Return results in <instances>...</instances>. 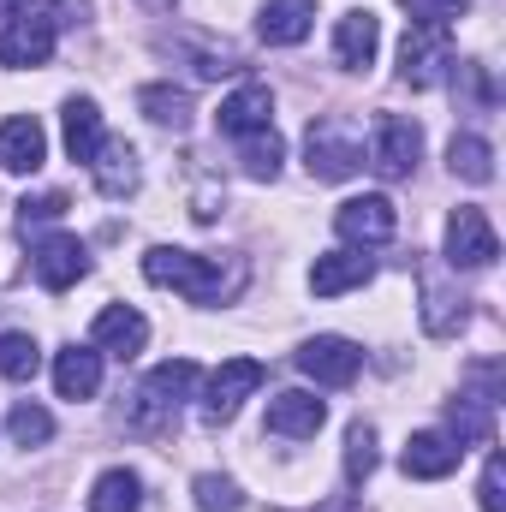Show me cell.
<instances>
[{"label": "cell", "mask_w": 506, "mask_h": 512, "mask_svg": "<svg viewBox=\"0 0 506 512\" xmlns=\"http://www.w3.org/2000/svg\"><path fill=\"white\" fill-rule=\"evenodd\" d=\"M48 161V131L36 114H12L0 120V167L6 173H36Z\"/></svg>", "instance_id": "cell-14"}, {"label": "cell", "mask_w": 506, "mask_h": 512, "mask_svg": "<svg viewBox=\"0 0 506 512\" xmlns=\"http://www.w3.org/2000/svg\"><path fill=\"white\" fill-rule=\"evenodd\" d=\"M137 108H143V120H155V126L167 131H185L191 126V90H173V84H143L137 90Z\"/></svg>", "instance_id": "cell-24"}, {"label": "cell", "mask_w": 506, "mask_h": 512, "mask_svg": "<svg viewBox=\"0 0 506 512\" xmlns=\"http://www.w3.org/2000/svg\"><path fill=\"white\" fill-rule=\"evenodd\" d=\"M173 48L191 60V72H197V78H221V72H239V54H233L227 42H209V36H197V30H179V36H173Z\"/></svg>", "instance_id": "cell-25"}, {"label": "cell", "mask_w": 506, "mask_h": 512, "mask_svg": "<svg viewBox=\"0 0 506 512\" xmlns=\"http://www.w3.org/2000/svg\"><path fill=\"white\" fill-rule=\"evenodd\" d=\"M54 24L48 18H12L6 30H0V66H12V72H24V66H48V54H54Z\"/></svg>", "instance_id": "cell-13"}, {"label": "cell", "mask_w": 506, "mask_h": 512, "mask_svg": "<svg viewBox=\"0 0 506 512\" xmlns=\"http://www.w3.org/2000/svg\"><path fill=\"white\" fill-rule=\"evenodd\" d=\"M405 12H411V24H423V30H447V24H459V18L471 12V0H405Z\"/></svg>", "instance_id": "cell-35"}, {"label": "cell", "mask_w": 506, "mask_h": 512, "mask_svg": "<svg viewBox=\"0 0 506 512\" xmlns=\"http://www.w3.org/2000/svg\"><path fill=\"white\" fill-rule=\"evenodd\" d=\"M60 114H66V155L90 167V161H96V149H102V108H96L90 96H72Z\"/></svg>", "instance_id": "cell-23"}, {"label": "cell", "mask_w": 506, "mask_h": 512, "mask_svg": "<svg viewBox=\"0 0 506 512\" xmlns=\"http://www.w3.org/2000/svg\"><path fill=\"white\" fill-rule=\"evenodd\" d=\"M447 66H453L447 30H423V24H411L405 42H399V78H405L411 90H435V84L447 78Z\"/></svg>", "instance_id": "cell-8"}, {"label": "cell", "mask_w": 506, "mask_h": 512, "mask_svg": "<svg viewBox=\"0 0 506 512\" xmlns=\"http://www.w3.org/2000/svg\"><path fill=\"white\" fill-rule=\"evenodd\" d=\"M370 471H376V429L352 423L346 429V483L358 489V483H370Z\"/></svg>", "instance_id": "cell-32"}, {"label": "cell", "mask_w": 506, "mask_h": 512, "mask_svg": "<svg viewBox=\"0 0 506 512\" xmlns=\"http://www.w3.org/2000/svg\"><path fill=\"white\" fill-rule=\"evenodd\" d=\"M24 6H30V0H0V12H24Z\"/></svg>", "instance_id": "cell-40"}, {"label": "cell", "mask_w": 506, "mask_h": 512, "mask_svg": "<svg viewBox=\"0 0 506 512\" xmlns=\"http://www.w3.org/2000/svg\"><path fill=\"white\" fill-rule=\"evenodd\" d=\"M423 161V126L405 114H381L376 120V143H370V167L381 179H411Z\"/></svg>", "instance_id": "cell-6"}, {"label": "cell", "mask_w": 506, "mask_h": 512, "mask_svg": "<svg viewBox=\"0 0 506 512\" xmlns=\"http://www.w3.org/2000/svg\"><path fill=\"white\" fill-rule=\"evenodd\" d=\"M191 495H197L203 512H239L245 507V489H239L233 477H215V471H203V477L191 483Z\"/></svg>", "instance_id": "cell-33"}, {"label": "cell", "mask_w": 506, "mask_h": 512, "mask_svg": "<svg viewBox=\"0 0 506 512\" xmlns=\"http://www.w3.org/2000/svg\"><path fill=\"white\" fill-rule=\"evenodd\" d=\"M143 340H149V322H143L131 304H108V310L96 316V328H90V346H96V352H114V358H137Z\"/></svg>", "instance_id": "cell-18"}, {"label": "cell", "mask_w": 506, "mask_h": 512, "mask_svg": "<svg viewBox=\"0 0 506 512\" xmlns=\"http://www.w3.org/2000/svg\"><path fill=\"white\" fill-rule=\"evenodd\" d=\"M328 423V405L304 387H286L268 399V435H286V441H310L316 429Z\"/></svg>", "instance_id": "cell-12"}, {"label": "cell", "mask_w": 506, "mask_h": 512, "mask_svg": "<svg viewBox=\"0 0 506 512\" xmlns=\"http://www.w3.org/2000/svg\"><path fill=\"white\" fill-rule=\"evenodd\" d=\"M90 173H96V191H102V197H131V191L143 185L137 149H131L126 137H102V149H96Z\"/></svg>", "instance_id": "cell-17"}, {"label": "cell", "mask_w": 506, "mask_h": 512, "mask_svg": "<svg viewBox=\"0 0 506 512\" xmlns=\"http://www.w3.org/2000/svg\"><path fill=\"white\" fill-rule=\"evenodd\" d=\"M30 268H36V280H42L48 292H66V286H78V280L90 274V251H84L72 233H54V239L36 245Z\"/></svg>", "instance_id": "cell-11"}, {"label": "cell", "mask_w": 506, "mask_h": 512, "mask_svg": "<svg viewBox=\"0 0 506 512\" xmlns=\"http://www.w3.org/2000/svg\"><path fill=\"white\" fill-rule=\"evenodd\" d=\"M304 155H310V173L328 179V185H340V179H352L364 167V143L346 131V120H310Z\"/></svg>", "instance_id": "cell-3"}, {"label": "cell", "mask_w": 506, "mask_h": 512, "mask_svg": "<svg viewBox=\"0 0 506 512\" xmlns=\"http://www.w3.org/2000/svg\"><path fill=\"white\" fill-rule=\"evenodd\" d=\"M334 233H340L346 245L376 251V245H387V239L399 233V215H393V203H387L381 191H370V197H346L340 215H334Z\"/></svg>", "instance_id": "cell-9"}, {"label": "cell", "mask_w": 506, "mask_h": 512, "mask_svg": "<svg viewBox=\"0 0 506 512\" xmlns=\"http://www.w3.org/2000/svg\"><path fill=\"white\" fill-rule=\"evenodd\" d=\"M459 459H465V447H459L447 429H417V435L405 441V453H399L405 477H417V483H441V477H453Z\"/></svg>", "instance_id": "cell-10"}, {"label": "cell", "mask_w": 506, "mask_h": 512, "mask_svg": "<svg viewBox=\"0 0 506 512\" xmlns=\"http://www.w3.org/2000/svg\"><path fill=\"white\" fill-rule=\"evenodd\" d=\"M197 387V364L191 358H173V364H155L149 382L137 387V405H131V429H161L179 417V405L191 399Z\"/></svg>", "instance_id": "cell-2"}, {"label": "cell", "mask_w": 506, "mask_h": 512, "mask_svg": "<svg viewBox=\"0 0 506 512\" xmlns=\"http://www.w3.org/2000/svg\"><path fill=\"white\" fill-rule=\"evenodd\" d=\"M477 501H483V512H506V465H501V453H489L483 483H477Z\"/></svg>", "instance_id": "cell-37"}, {"label": "cell", "mask_w": 506, "mask_h": 512, "mask_svg": "<svg viewBox=\"0 0 506 512\" xmlns=\"http://www.w3.org/2000/svg\"><path fill=\"white\" fill-rule=\"evenodd\" d=\"M447 435L459 447L495 441V393H459V399H447Z\"/></svg>", "instance_id": "cell-21"}, {"label": "cell", "mask_w": 506, "mask_h": 512, "mask_svg": "<svg viewBox=\"0 0 506 512\" xmlns=\"http://www.w3.org/2000/svg\"><path fill=\"white\" fill-rule=\"evenodd\" d=\"M447 167H453L459 179H471V185H489V179H495V149H489L477 131H459V137L447 143Z\"/></svg>", "instance_id": "cell-27"}, {"label": "cell", "mask_w": 506, "mask_h": 512, "mask_svg": "<svg viewBox=\"0 0 506 512\" xmlns=\"http://www.w3.org/2000/svg\"><path fill=\"white\" fill-rule=\"evenodd\" d=\"M495 256H501V239H495L489 215L471 209V203H459V209L447 215V262H453L459 274H477V268H489Z\"/></svg>", "instance_id": "cell-5"}, {"label": "cell", "mask_w": 506, "mask_h": 512, "mask_svg": "<svg viewBox=\"0 0 506 512\" xmlns=\"http://www.w3.org/2000/svg\"><path fill=\"white\" fill-rule=\"evenodd\" d=\"M137 501H143V477L126 471V465L102 471L96 489H90V512H137Z\"/></svg>", "instance_id": "cell-26"}, {"label": "cell", "mask_w": 506, "mask_h": 512, "mask_svg": "<svg viewBox=\"0 0 506 512\" xmlns=\"http://www.w3.org/2000/svg\"><path fill=\"white\" fill-rule=\"evenodd\" d=\"M310 24H316V0H268L262 18H256V30H262L268 48H292V42H304Z\"/></svg>", "instance_id": "cell-22"}, {"label": "cell", "mask_w": 506, "mask_h": 512, "mask_svg": "<svg viewBox=\"0 0 506 512\" xmlns=\"http://www.w3.org/2000/svg\"><path fill=\"white\" fill-rule=\"evenodd\" d=\"M262 376H268V370H262L256 358H227V364L209 376V387H203V423H209V429L233 423V417H239V405L262 387Z\"/></svg>", "instance_id": "cell-4"}, {"label": "cell", "mask_w": 506, "mask_h": 512, "mask_svg": "<svg viewBox=\"0 0 506 512\" xmlns=\"http://www.w3.org/2000/svg\"><path fill=\"white\" fill-rule=\"evenodd\" d=\"M370 274H376V256H364V251H328V256H316V268H310V292H316V298H340V292L364 286Z\"/></svg>", "instance_id": "cell-19"}, {"label": "cell", "mask_w": 506, "mask_h": 512, "mask_svg": "<svg viewBox=\"0 0 506 512\" xmlns=\"http://www.w3.org/2000/svg\"><path fill=\"white\" fill-rule=\"evenodd\" d=\"M102 387V352L96 346H60L54 352V393L60 399H96Z\"/></svg>", "instance_id": "cell-20"}, {"label": "cell", "mask_w": 506, "mask_h": 512, "mask_svg": "<svg viewBox=\"0 0 506 512\" xmlns=\"http://www.w3.org/2000/svg\"><path fill=\"white\" fill-rule=\"evenodd\" d=\"M453 84H459V96H465L477 114H489V108H495V84H489V66H477V60H453Z\"/></svg>", "instance_id": "cell-34"}, {"label": "cell", "mask_w": 506, "mask_h": 512, "mask_svg": "<svg viewBox=\"0 0 506 512\" xmlns=\"http://www.w3.org/2000/svg\"><path fill=\"white\" fill-rule=\"evenodd\" d=\"M72 203H66V191H42V197H24L18 203V227L30 233V227H48V221H60Z\"/></svg>", "instance_id": "cell-36"}, {"label": "cell", "mask_w": 506, "mask_h": 512, "mask_svg": "<svg viewBox=\"0 0 506 512\" xmlns=\"http://www.w3.org/2000/svg\"><path fill=\"white\" fill-rule=\"evenodd\" d=\"M239 161H245V173L251 179H274L280 173V161H286V143H280V131H256V137H245V149H239Z\"/></svg>", "instance_id": "cell-31"}, {"label": "cell", "mask_w": 506, "mask_h": 512, "mask_svg": "<svg viewBox=\"0 0 506 512\" xmlns=\"http://www.w3.org/2000/svg\"><path fill=\"white\" fill-rule=\"evenodd\" d=\"M215 126L227 131V137H256V131H268L274 126V90H268V84H239V90L221 102Z\"/></svg>", "instance_id": "cell-15"}, {"label": "cell", "mask_w": 506, "mask_h": 512, "mask_svg": "<svg viewBox=\"0 0 506 512\" xmlns=\"http://www.w3.org/2000/svg\"><path fill=\"white\" fill-rule=\"evenodd\" d=\"M459 322H465V298H453L447 286L423 280V328L447 340V334H459Z\"/></svg>", "instance_id": "cell-28"}, {"label": "cell", "mask_w": 506, "mask_h": 512, "mask_svg": "<svg viewBox=\"0 0 506 512\" xmlns=\"http://www.w3.org/2000/svg\"><path fill=\"white\" fill-rule=\"evenodd\" d=\"M6 435H12L18 447H42V441L54 435V417H48L36 399H18V405L6 411Z\"/></svg>", "instance_id": "cell-29"}, {"label": "cell", "mask_w": 506, "mask_h": 512, "mask_svg": "<svg viewBox=\"0 0 506 512\" xmlns=\"http://www.w3.org/2000/svg\"><path fill=\"white\" fill-rule=\"evenodd\" d=\"M84 18H90V0H54V18H48V24H54V30H78Z\"/></svg>", "instance_id": "cell-38"}, {"label": "cell", "mask_w": 506, "mask_h": 512, "mask_svg": "<svg viewBox=\"0 0 506 512\" xmlns=\"http://www.w3.org/2000/svg\"><path fill=\"white\" fill-rule=\"evenodd\" d=\"M42 370V346L30 334H0V376L6 382H30Z\"/></svg>", "instance_id": "cell-30"}, {"label": "cell", "mask_w": 506, "mask_h": 512, "mask_svg": "<svg viewBox=\"0 0 506 512\" xmlns=\"http://www.w3.org/2000/svg\"><path fill=\"white\" fill-rule=\"evenodd\" d=\"M298 370L322 387H352L358 370H364V352H358L346 334H316V340L298 346Z\"/></svg>", "instance_id": "cell-7"}, {"label": "cell", "mask_w": 506, "mask_h": 512, "mask_svg": "<svg viewBox=\"0 0 506 512\" xmlns=\"http://www.w3.org/2000/svg\"><path fill=\"white\" fill-rule=\"evenodd\" d=\"M322 512H364V507H358L352 495H334V501H328V507H322Z\"/></svg>", "instance_id": "cell-39"}, {"label": "cell", "mask_w": 506, "mask_h": 512, "mask_svg": "<svg viewBox=\"0 0 506 512\" xmlns=\"http://www.w3.org/2000/svg\"><path fill=\"white\" fill-rule=\"evenodd\" d=\"M143 274H149L155 286L185 292L191 304H227V298H239L245 280H251L245 256H227V268H221L215 256L179 251V245H155V251H143Z\"/></svg>", "instance_id": "cell-1"}, {"label": "cell", "mask_w": 506, "mask_h": 512, "mask_svg": "<svg viewBox=\"0 0 506 512\" xmlns=\"http://www.w3.org/2000/svg\"><path fill=\"white\" fill-rule=\"evenodd\" d=\"M376 48H381V18L370 6H352V12L334 24V54H340V66L370 72V66H376Z\"/></svg>", "instance_id": "cell-16"}]
</instances>
